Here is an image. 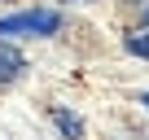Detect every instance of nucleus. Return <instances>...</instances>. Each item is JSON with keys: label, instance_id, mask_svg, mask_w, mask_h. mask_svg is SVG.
<instances>
[{"label": "nucleus", "instance_id": "f03ea898", "mask_svg": "<svg viewBox=\"0 0 149 140\" xmlns=\"http://www.w3.org/2000/svg\"><path fill=\"white\" fill-rule=\"evenodd\" d=\"M22 70H26V57H22L13 44H0V88H5V83H13Z\"/></svg>", "mask_w": 149, "mask_h": 140}, {"label": "nucleus", "instance_id": "20e7f679", "mask_svg": "<svg viewBox=\"0 0 149 140\" xmlns=\"http://www.w3.org/2000/svg\"><path fill=\"white\" fill-rule=\"evenodd\" d=\"M123 48H127L132 57H145V61H149V31H127V35H123Z\"/></svg>", "mask_w": 149, "mask_h": 140}, {"label": "nucleus", "instance_id": "39448f33", "mask_svg": "<svg viewBox=\"0 0 149 140\" xmlns=\"http://www.w3.org/2000/svg\"><path fill=\"white\" fill-rule=\"evenodd\" d=\"M145 26H149V9H145Z\"/></svg>", "mask_w": 149, "mask_h": 140}, {"label": "nucleus", "instance_id": "7ed1b4c3", "mask_svg": "<svg viewBox=\"0 0 149 140\" xmlns=\"http://www.w3.org/2000/svg\"><path fill=\"white\" fill-rule=\"evenodd\" d=\"M53 123H57V131H61L66 140H84V123L74 118L70 110H53Z\"/></svg>", "mask_w": 149, "mask_h": 140}, {"label": "nucleus", "instance_id": "f257e3e1", "mask_svg": "<svg viewBox=\"0 0 149 140\" xmlns=\"http://www.w3.org/2000/svg\"><path fill=\"white\" fill-rule=\"evenodd\" d=\"M61 13L57 9H26L13 18H0V35H57Z\"/></svg>", "mask_w": 149, "mask_h": 140}, {"label": "nucleus", "instance_id": "423d86ee", "mask_svg": "<svg viewBox=\"0 0 149 140\" xmlns=\"http://www.w3.org/2000/svg\"><path fill=\"white\" fill-rule=\"evenodd\" d=\"M145 105H149V92H145Z\"/></svg>", "mask_w": 149, "mask_h": 140}]
</instances>
